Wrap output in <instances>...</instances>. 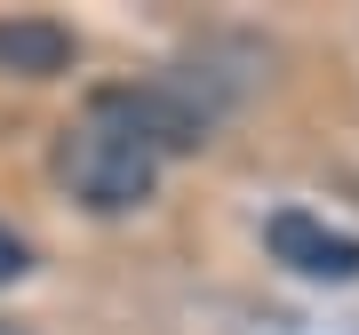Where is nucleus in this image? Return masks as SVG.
I'll use <instances>...</instances> for the list:
<instances>
[{
  "instance_id": "39448f33",
  "label": "nucleus",
  "mask_w": 359,
  "mask_h": 335,
  "mask_svg": "<svg viewBox=\"0 0 359 335\" xmlns=\"http://www.w3.org/2000/svg\"><path fill=\"white\" fill-rule=\"evenodd\" d=\"M16 271H25V240L0 224V280H16Z\"/></svg>"
},
{
  "instance_id": "7ed1b4c3",
  "label": "nucleus",
  "mask_w": 359,
  "mask_h": 335,
  "mask_svg": "<svg viewBox=\"0 0 359 335\" xmlns=\"http://www.w3.org/2000/svg\"><path fill=\"white\" fill-rule=\"evenodd\" d=\"M271 256L287 271H304V280H359V240L351 232H327L320 216H304V207H280V216L264 224Z\"/></svg>"
},
{
  "instance_id": "f257e3e1",
  "label": "nucleus",
  "mask_w": 359,
  "mask_h": 335,
  "mask_svg": "<svg viewBox=\"0 0 359 335\" xmlns=\"http://www.w3.org/2000/svg\"><path fill=\"white\" fill-rule=\"evenodd\" d=\"M56 176H65L72 200H88L96 216H128V207L152 200L160 160L144 152L136 136L104 128V120H80V128H65V144H56Z\"/></svg>"
},
{
  "instance_id": "20e7f679",
  "label": "nucleus",
  "mask_w": 359,
  "mask_h": 335,
  "mask_svg": "<svg viewBox=\"0 0 359 335\" xmlns=\"http://www.w3.org/2000/svg\"><path fill=\"white\" fill-rule=\"evenodd\" d=\"M0 72H16V80L72 72V32L48 25V16H8V25H0Z\"/></svg>"
},
{
  "instance_id": "f03ea898",
  "label": "nucleus",
  "mask_w": 359,
  "mask_h": 335,
  "mask_svg": "<svg viewBox=\"0 0 359 335\" xmlns=\"http://www.w3.org/2000/svg\"><path fill=\"white\" fill-rule=\"evenodd\" d=\"M88 120L136 136L152 160H160V152H192V144H208V112H200V104H184L176 88H96Z\"/></svg>"
}]
</instances>
